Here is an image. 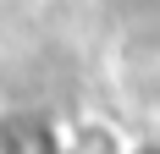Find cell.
<instances>
[{
	"mask_svg": "<svg viewBox=\"0 0 160 154\" xmlns=\"http://www.w3.org/2000/svg\"><path fill=\"white\" fill-rule=\"evenodd\" d=\"M127 154H160V138H144V143H127Z\"/></svg>",
	"mask_w": 160,
	"mask_h": 154,
	"instance_id": "3",
	"label": "cell"
},
{
	"mask_svg": "<svg viewBox=\"0 0 160 154\" xmlns=\"http://www.w3.org/2000/svg\"><path fill=\"white\" fill-rule=\"evenodd\" d=\"M61 154H127L111 121H78L61 132Z\"/></svg>",
	"mask_w": 160,
	"mask_h": 154,
	"instance_id": "2",
	"label": "cell"
},
{
	"mask_svg": "<svg viewBox=\"0 0 160 154\" xmlns=\"http://www.w3.org/2000/svg\"><path fill=\"white\" fill-rule=\"evenodd\" d=\"M0 149L6 154H61V138L39 116H6L0 121Z\"/></svg>",
	"mask_w": 160,
	"mask_h": 154,
	"instance_id": "1",
	"label": "cell"
}]
</instances>
